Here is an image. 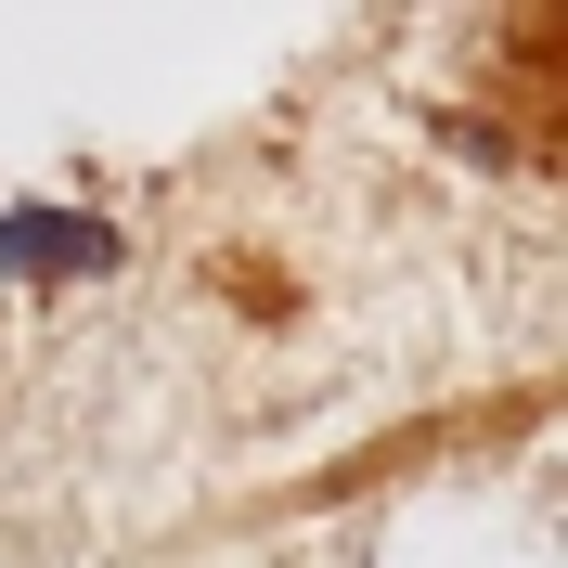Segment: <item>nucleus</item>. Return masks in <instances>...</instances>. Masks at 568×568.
<instances>
[{
	"mask_svg": "<svg viewBox=\"0 0 568 568\" xmlns=\"http://www.w3.org/2000/svg\"><path fill=\"white\" fill-rule=\"evenodd\" d=\"M52 258L91 272V258H116V246L91 233V220H65V207H13V220H0V272H52Z\"/></svg>",
	"mask_w": 568,
	"mask_h": 568,
	"instance_id": "obj_1",
	"label": "nucleus"
}]
</instances>
